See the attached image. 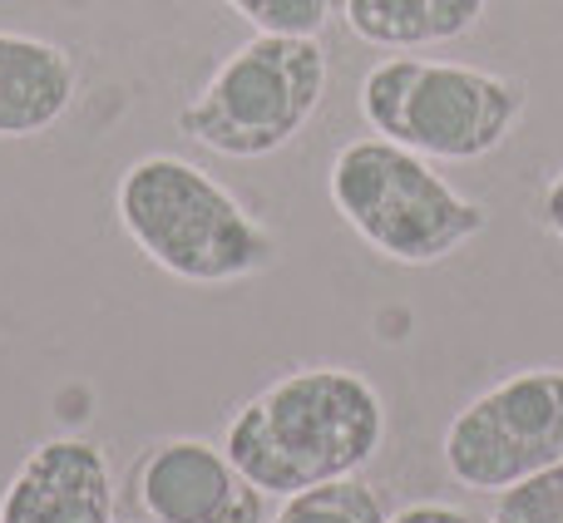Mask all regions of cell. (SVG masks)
I'll return each instance as SVG.
<instances>
[{
  "label": "cell",
  "instance_id": "obj_9",
  "mask_svg": "<svg viewBox=\"0 0 563 523\" xmlns=\"http://www.w3.org/2000/svg\"><path fill=\"white\" fill-rule=\"evenodd\" d=\"M75 104V59L40 35L0 30V138H35Z\"/></svg>",
  "mask_w": 563,
  "mask_h": 523
},
{
  "label": "cell",
  "instance_id": "obj_6",
  "mask_svg": "<svg viewBox=\"0 0 563 523\" xmlns=\"http://www.w3.org/2000/svg\"><path fill=\"white\" fill-rule=\"evenodd\" d=\"M445 469L470 494H505L563 459V370L539 366L470 400L445 430Z\"/></svg>",
  "mask_w": 563,
  "mask_h": 523
},
{
  "label": "cell",
  "instance_id": "obj_2",
  "mask_svg": "<svg viewBox=\"0 0 563 523\" xmlns=\"http://www.w3.org/2000/svg\"><path fill=\"white\" fill-rule=\"evenodd\" d=\"M114 208L139 253L178 281L223 287L277 262L273 233L188 158L148 154L129 164Z\"/></svg>",
  "mask_w": 563,
  "mask_h": 523
},
{
  "label": "cell",
  "instance_id": "obj_15",
  "mask_svg": "<svg viewBox=\"0 0 563 523\" xmlns=\"http://www.w3.org/2000/svg\"><path fill=\"white\" fill-rule=\"evenodd\" d=\"M390 523H475V519L460 514V509H450V504H410V509H400Z\"/></svg>",
  "mask_w": 563,
  "mask_h": 523
},
{
  "label": "cell",
  "instance_id": "obj_12",
  "mask_svg": "<svg viewBox=\"0 0 563 523\" xmlns=\"http://www.w3.org/2000/svg\"><path fill=\"white\" fill-rule=\"evenodd\" d=\"M489 523H563V459L505 489Z\"/></svg>",
  "mask_w": 563,
  "mask_h": 523
},
{
  "label": "cell",
  "instance_id": "obj_14",
  "mask_svg": "<svg viewBox=\"0 0 563 523\" xmlns=\"http://www.w3.org/2000/svg\"><path fill=\"white\" fill-rule=\"evenodd\" d=\"M539 223H544L549 233H554L559 243H563V168H559L554 178H549L544 193H539Z\"/></svg>",
  "mask_w": 563,
  "mask_h": 523
},
{
  "label": "cell",
  "instance_id": "obj_1",
  "mask_svg": "<svg viewBox=\"0 0 563 523\" xmlns=\"http://www.w3.org/2000/svg\"><path fill=\"white\" fill-rule=\"evenodd\" d=\"M386 439V405L356 370L311 366L282 376L233 415L223 449L267 499L351 479Z\"/></svg>",
  "mask_w": 563,
  "mask_h": 523
},
{
  "label": "cell",
  "instance_id": "obj_3",
  "mask_svg": "<svg viewBox=\"0 0 563 523\" xmlns=\"http://www.w3.org/2000/svg\"><path fill=\"white\" fill-rule=\"evenodd\" d=\"M327 193L371 253L430 267L485 233V208L455 193L426 154L371 134L351 138L327 174Z\"/></svg>",
  "mask_w": 563,
  "mask_h": 523
},
{
  "label": "cell",
  "instance_id": "obj_11",
  "mask_svg": "<svg viewBox=\"0 0 563 523\" xmlns=\"http://www.w3.org/2000/svg\"><path fill=\"white\" fill-rule=\"evenodd\" d=\"M273 523H390V519L371 485H361V479H336V485L291 494Z\"/></svg>",
  "mask_w": 563,
  "mask_h": 523
},
{
  "label": "cell",
  "instance_id": "obj_8",
  "mask_svg": "<svg viewBox=\"0 0 563 523\" xmlns=\"http://www.w3.org/2000/svg\"><path fill=\"white\" fill-rule=\"evenodd\" d=\"M0 523H114V479L89 439H45L15 469Z\"/></svg>",
  "mask_w": 563,
  "mask_h": 523
},
{
  "label": "cell",
  "instance_id": "obj_5",
  "mask_svg": "<svg viewBox=\"0 0 563 523\" xmlns=\"http://www.w3.org/2000/svg\"><path fill=\"white\" fill-rule=\"evenodd\" d=\"M331 59L317 35H263L213 69L178 129L223 158H267L287 148L327 94Z\"/></svg>",
  "mask_w": 563,
  "mask_h": 523
},
{
  "label": "cell",
  "instance_id": "obj_4",
  "mask_svg": "<svg viewBox=\"0 0 563 523\" xmlns=\"http://www.w3.org/2000/svg\"><path fill=\"white\" fill-rule=\"evenodd\" d=\"M361 114L390 144L470 164L515 134L525 114V85L475 65L390 55L361 79Z\"/></svg>",
  "mask_w": 563,
  "mask_h": 523
},
{
  "label": "cell",
  "instance_id": "obj_7",
  "mask_svg": "<svg viewBox=\"0 0 563 523\" xmlns=\"http://www.w3.org/2000/svg\"><path fill=\"white\" fill-rule=\"evenodd\" d=\"M134 504L154 523H263V489L208 439H168L134 465Z\"/></svg>",
  "mask_w": 563,
  "mask_h": 523
},
{
  "label": "cell",
  "instance_id": "obj_13",
  "mask_svg": "<svg viewBox=\"0 0 563 523\" xmlns=\"http://www.w3.org/2000/svg\"><path fill=\"white\" fill-rule=\"evenodd\" d=\"M263 35H317L331 20V0H223Z\"/></svg>",
  "mask_w": 563,
  "mask_h": 523
},
{
  "label": "cell",
  "instance_id": "obj_10",
  "mask_svg": "<svg viewBox=\"0 0 563 523\" xmlns=\"http://www.w3.org/2000/svg\"><path fill=\"white\" fill-rule=\"evenodd\" d=\"M485 5L489 0H341V20L376 49H426L470 35Z\"/></svg>",
  "mask_w": 563,
  "mask_h": 523
}]
</instances>
